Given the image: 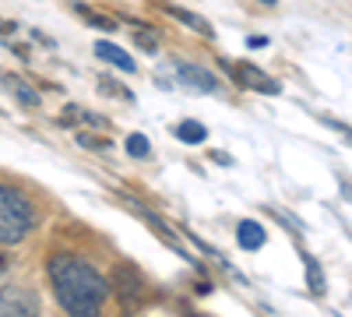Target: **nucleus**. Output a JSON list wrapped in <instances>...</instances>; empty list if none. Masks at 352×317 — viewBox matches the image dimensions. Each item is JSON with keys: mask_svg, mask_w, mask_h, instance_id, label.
Returning a JSON list of instances; mask_svg holds the SVG:
<instances>
[{"mask_svg": "<svg viewBox=\"0 0 352 317\" xmlns=\"http://www.w3.org/2000/svg\"><path fill=\"white\" fill-rule=\"evenodd\" d=\"M50 282L56 303L71 317H99L109 296L106 278L78 254H53L50 257Z\"/></svg>", "mask_w": 352, "mask_h": 317, "instance_id": "f257e3e1", "label": "nucleus"}, {"mask_svg": "<svg viewBox=\"0 0 352 317\" xmlns=\"http://www.w3.org/2000/svg\"><path fill=\"white\" fill-rule=\"evenodd\" d=\"M36 226V205L18 187L0 180V247L21 243Z\"/></svg>", "mask_w": 352, "mask_h": 317, "instance_id": "f03ea898", "label": "nucleus"}, {"mask_svg": "<svg viewBox=\"0 0 352 317\" xmlns=\"http://www.w3.org/2000/svg\"><path fill=\"white\" fill-rule=\"evenodd\" d=\"M113 296L124 314H138L144 307V278L134 265H116L113 268Z\"/></svg>", "mask_w": 352, "mask_h": 317, "instance_id": "7ed1b4c3", "label": "nucleus"}, {"mask_svg": "<svg viewBox=\"0 0 352 317\" xmlns=\"http://www.w3.org/2000/svg\"><path fill=\"white\" fill-rule=\"evenodd\" d=\"M0 317H39V300L32 289L8 285L0 289Z\"/></svg>", "mask_w": 352, "mask_h": 317, "instance_id": "20e7f679", "label": "nucleus"}, {"mask_svg": "<svg viewBox=\"0 0 352 317\" xmlns=\"http://www.w3.org/2000/svg\"><path fill=\"white\" fill-rule=\"evenodd\" d=\"M222 67L236 78L243 89H254V92H261V96H282V85H278L275 78H268L264 71H257L254 64H226V61H222Z\"/></svg>", "mask_w": 352, "mask_h": 317, "instance_id": "39448f33", "label": "nucleus"}, {"mask_svg": "<svg viewBox=\"0 0 352 317\" xmlns=\"http://www.w3.org/2000/svg\"><path fill=\"white\" fill-rule=\"evenodd\" d=\"M176 78H180L187 89H197V92H219V78L208 71V67H197V64H187V61H176Z\"/></svg>", "mask_w": 352, "mask_h": 317, "instance_id": "423d86ee", "label": "nucleus"}, {"mask_svg": "<svg viewBox=\"0 0 352 317\" xmlns=\"http://www.w3.org/2000/svg\"><path fill=\"white\" fill-rule=\"evenodd\" d=\"M124 201H127V208H131L134 215H141V219L148 222V226L155 229V233L162 237V243H169V250H176V254H180V257H187V250H184L180 243H176V233H173V229H169V226H166V222H162V219H159V215H155L152 208H144L141 201H131V197H124Z\"/></svg>", "mask_w": 352, "mask_h": 317, "instance_id": "0eeeda50", "label": "nucleus"}, {"mask_svg": "<svg viewBox=\"0 0 352 317\" xmlns=\"http://www.w3.org/2000/svg\"><path fill=\"white\" fill-rule=\"evenodd\" d=\"M0 85H4V89H8L21 106H28V109H36V106H39V92H36L25 78H18V74H0Z\"/></svg>", "mask_w": 352, "mask_h": 317, "instance_id": "6e6552de", "label": "nucleus"}, {"mask_svg": "<svg viewBox=\"0 0 352 317\" xmlns=\"http://www.w3.org/2000/svg\"><path fill=\"white\" fill-rule=\"evenodd\" d=\"M236 240H240V247H243V250H261V247H264V240H268V233H264V226H261V222L243 219V222L236 226Z\"/></svg>", "mask_w": 352, "mask_h": 317, "instance_id": "1a4fd4ad", "label": "nucleus"}, {"mask_svg": "<svg viewBox=\"0 0 352 317\" xmlns=\"http://www.w3.org/2000/svg\"><path fill=\"white\" fill-rule=\"evenodd\" d=\"M96 53L102 56V61H109V64H116V67H120L124 74H134L138 67H134V61H131V53L127 50H120V46H113V43H96Z\"/></svg>", "mask_w": 352, "mask_h": 317, "instance_id": "9d476101", "label": "nucleus"}, {"mask_svg": "<svg viewBox=\"0 0 352 317\" xmlns=\"http://www.w3.org/2000/svg\"><path fill=\"white\" fill-rule=\"evenodd\" d=\"M166 11L176 18V21H184L187 28H194V32H201L204 39H212L215 32H212V25L204 21V18H197V14H190V11H184V8H176V4H166Z\"/></svg>", "mask_w": 352, "mask_h": 317, "instance_id": "9b49d317", "label": "nucleus"}, {"mask_svg": "<svg viewBox=\"0 0 352 317\" xmlns=\"http://www.w3.org/2000/svg\"><path fill=\"white\" fill-rule=\"evenodd\" d=\"M303 265H307V285H310V293H314V296H324V293H328V282H324V272H320L317 257L303 254Z\"/></svg>", "mask_w": 352, "mask_h": 317, "instance_id": "f8f14e48", "label": "nucleus"}, {"mask_svg": "<svg viewBox=\"0 0 352 317\" xmlns=\"http://www.w3.org/2000/svg\"><path fill=\"white\" fill-rule=\"evenodd\" d=\"M176 138H180L184 145H201V141L208 138V131H204V124H197V120H184L180 127H176Z\"/></svg>", "mask_w": 352, "mask_h": 317, "instance_id": "ddd939ff", "label": "nucleus"}, {"mask_svg": "<svg viewBox=\"0 0 352 317\" xmlns=\"http://www.w3.org/2000/svg\"><path fill=\"white\" fill-rule=\"evenodd\" d=\"M134 43H138L141 50L155 53V50H159V32H155V28H148V25H141V21H134Z\"/></svg>", "mask_w": 352, "mask_h": 317, "instance_id": "4468645a", "label": "nucleus"}, {"mask_svg": "<svg viewBox=\"0 0 352 317\" xmlns=\"http://www.w3.org/2000/svg\"><path fill=\"white\" fill-rule=\"evenodd\" d=\"M78 14L88 21V25H96V28H102V32H116V18H106V14H96L92 8H78Z\"/></svg>", "mask_w": 352, "mask_h": 317, "instance_id": "2eb2a0df", "label": "nucleus"}, {"mask_svg": "<svg viewBox=\"0 0 352 317\" xmlns=\"http://www.w3.org/2000/svg\"><path fill=\"white\" fill-rule=\"evenodd\" d=\"M127 152H131L134 159H148V155H152V141L144 138V134H131V138H127Z\"/></svg>", "mask_w": 352, "mask_h": 317, "instance_id": "dca6fc26", "label": "nucleus"}, {"mask_svg": "<svg viewBox=\"0 0 352 317\" xmlns=\"http://www.w3.org/2000/svg\"><path fill=\"white\" fill-rule=\"evenodd\" d=\"M78 145H81V149H96V152H109V149H113V145H109L106 138H96V134H85V131L78 134Z\"/></svg>", "mask_w": 352, "mask_h": 317, "instance_id": "f3484780", "label": "nucleus"}, {"mask_svg": "<svg viewBox=\"0 0 352 317\" xmlns=\"http://www.w3.org/2000/svg\"><path fill=\"white\" fill-rule=\"evenodd\" d=\"M99 89H102V92H109V96H120V99H127V102L134 99V96L124 89V85H116L113 78H99Z\"/></svg>", "mask_w": 352, "mask_h": 317, "instance_id": "a211bd4d", "label": "nucleus"}, {"mask_svg": "<svg viewBox=\"0 0 352 317\" xmlns=\"http://www.w3.org/2000/svg\"><path fill=\"white\" fill-rule=\"evenodd\" d=\"M324 124H328L331 131H338L345 141H352V127H349V124H342V120H328V117H324Z\"/></svg>", "mask_w": 352, "mask_h": 317, "instance_id": "6ab92c4d", "label": "nucleus"}, {"mask_svg": "<svg viewBox=\"0 0 352 317\" xmlns=\"http://www.w3.org/2000/svg\"><path fill=\"white\" fill-rule=\"evenodd\" d=\"M247 46H250V50H261V46H268V36H250V39H247Z\"/></svg>", "mask_w": 352, "mask_h": 317, "instance_id": "aec40b11", "label": "nucleus"}, {"mask_svg": "<svg viewBox=\"0 0 352 317\" xmlns=\"http://www.w3.org/2000/svg\"><path fill=\"white\" fill-rule=\"evenodd\" d=\"M342 190H345V197H352V184L349 180H342Z\"/></svg>", "mask_w": 352, "mask_h": 317, "instance_id": "412c9836", "label": "nucleus"}, {"mask_svg": "<svg viewBox=\"0 0 352 317\" xmlns=\"http://www.w3.org/2000/svg\"><path fill=\"white\" fill-rule=\"evenodd\" d=\"M264 4H275V0H264Z\"/></svg>", "mask_w": 352, "mask_h": 317, "instance_id": "4be33fe9", "label": "nucleus"}, {"mask_svg": "<svg viewBox=\"0 0 352 317\" xmlns=\"http://www.w3.org/2000/svg\"><path fill=\"white\" fill-rule=\"evenodd\" d=\"M197 317H204V314H197Z\"/></svg>", "mask_w": 352, "mask_h": 317, "instance_id": "5701e85b", "label": "nucleus"}]
</instances>
